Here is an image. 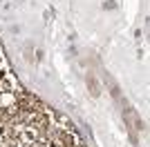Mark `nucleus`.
Listing matches in <instances>:
<instances>
[{"mask_svg": "<svg viewBox=\"0 0 150 147\" xmlns=\"http://www.w3.org/2000/svg\"><path fill=\"white\" fill-rule=\"evenodd\" d=\"M11 92H13V80L5 76L0 80V94H11Z\"/></svg>", "mask_w": 150, "mask_h": 147, "instance_id": "obj_1", "label": "nucleus"}, {"mask_svg": "<svg viewBox=\"0 0 150 147\" xmlns=\"http://www.w3.org/2000/svg\"><path fill=\"white\" fill-rule=\"evenodd\" d=\"M45 143H47V147H63L58 141H45Z\"/></svg>", "mask_w": 150, "mask_h": 147, "instance_id": "obj_2", "label": "nucleus"}, {"mask_svg": "<svg viewBox=\"0 0 150 147\" xmlns=\"http://www.w3.org/2000/svg\"><path fill=\"white\" fill-rule=\"evenodd\" d=\"M5 76H7V71H5V69H2V67H0V80L5 78Z\"/></svg>", "mask_w": 150, "mask_h": 147, "instance_id": "obj_3", "label": "nucleus"}]
</instances>
